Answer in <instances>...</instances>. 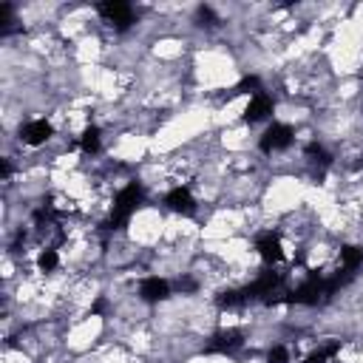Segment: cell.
Segmentation results:
<instances>
[{"label": "cell", "mask_w": 363, "mask_h": 363, "mask_svg": "<svg viewBox=\"0 0 363 363\" xmlns=\"http://www.w3.org/2000/svg\"><path fill=\"white\" fill-rule=\"evenodd\" d=\"M145 201V190H142V184L139 182H130V184H125L119 193H116V199H113V210H111V218H108V233H113V230H122L128 221H130V216L136 213V207Z\"/></svg>", "instance_id": "1"}, {"label": "cell", "mask_w": 363, "mask_h": 363, "mask_svg": "<svg viewBox=\"0 0 363 363\" xmlns=\"http://www.w3.org/2000/svg\"><path fill=\"white\" fill-rule=\"evenodd\" d=\"M292 139H295V133H292L289 125H284V122H272V125L261 133L258 147H261V153H278V150H286V147L292 145Z\"/></svg>", "instance_id": "2"}, {"label": "cell", "mask_w": 363, "mask_h": 363, "mask_svg": "<svg viewBox=\"0 0 363 363\" xmlns=\"http://www.w3.org/2000/svg\"><path fill=\"white\" fill-rule=\"evenodd\" d=\"M96 11H99L108 23H113L119 31H125V28L133 26V9H130L128 3H122V0H105V3L96 6Z\"/></svg>", "instance_id": "3"}, {"label": "cell", "mask_w": 363, "mask_h": 363, "mask_svg": "<svg viewBox=\"0 0 363 363\" xmlns=\"http://www.w3.org/2000/svg\"><path fill=\"white\" fill-rule=\"evenodd\" d=\"M275 111V102H272V96L269 94H255V96H250V102H247V108H244V122H250V125H255V122H264L269 113Z\"/></svg>", "instance_id": "4"}, {"label": "cell", "mask_w": 363, "mask_h": 363, "mask_svg": "<svg viewBox=\"0 0 363 363\" xmlns=\"http://www.w3.org/2000/svg\"><path fill=\"white\" fill-rule=\"evenodd\" d=\"M51 133H54V128H51L48 119H31V122H26V125L20 128V139H23L26 145H31V147L48 142Z\"/></svg>", "instance_id": "5"}, {"label": "cell", "mask_w": 363, "mask_h": 363, "mask_svg": "<svg viewBox=\"0 0 363 363\" xmlns=\"http://www.w3.org/2000/svg\"><path fill=\"white\" fill-rule=\"evenodd\" d=\"M255 250H258V255H261L267 264H278V261L284 258V250H281V235H278V233H272V230H267V233H261V235H258Z\"/></svg>", "instance_id": "6"}, {"label": "cell", "mask_w": 363, "mask_h": 363, "mask_svg": "<svg viewBox=\"0 0 363 363\" xmlns=\"http://www.w3.org/2000/svg\"><path fill=\"white\" fill-rule=\"evenodd\" d=\"M170 295V284L164 281V278H159V275H147L142 284H139V298L145 301V303H159V301H164Z\"/></svg>", "instance_id": "7"}, {"label": "cell", "mask_w": 363, "mask_h": 363, "mask_svg": "<svg viewBox=\"0 0 363 363\" xmlns=\"http://www.w3.org/2000/svg\"><path fill=\"white\" fill-rule=\"evenodd\" d=\"M164 204H167L173 213H179V216H193V213H196V199H193V193H190L187 187H173V190H167Z\"/></svg>", "instance_id": "8"}, {"label": "cell", "mask_w": 363, "mask_h": 363, "mask_svg": "<svg viewBox=\"0 0 363 363\" xmlns=\"http://www.w3.org/2000/svg\"><path fill=\"white\" fill-rule=\"evenodd\" d=\"M241 343H244V335L238 329H221L210 337L207 352H235Z\"/></svg>", "instance_id": "9"}, {"label": "cell", "mask_w": 363, "mask_h": 363, "mask_svg": "<svg viewBox=\"0 0 363 363\" xmlns=\"http://www.w3.org/2000/svg\"><path fill=\"white\" fill-rule=\"evenodd\" d=\"M363 264V250L360 247H343L340 250V272L354 275V269Z\"/></svg>", "instance_id": "10"}, {"label": "cell", "mask_w": 363, "mask_h": 363, "mask_svg": "<svg viewBox=\"0 0 363 363\" xmlns=\"http://www.w3.org/2000/svg\"><path fill=\"white\" fill-rule=\"evenodd\" d=\"M337 352H340V340H332V343H323V346H318L315 352H309L303 363H329Z\"/></svg>", "instance_id": "11"}, {"label": "cell", "mask_w": 363, "mask_h": 363, "mask_svg": "<svg viewBox=\"0 0 363 363\" xmlns=\"http://www.w3.org/2000/svg\"><path fill=\"white\" fill-rule=\"evenodd\" d=\"M216 303H218V309H238V306L247 303V298H244L241 289H224V292L216 298Z\"/></svg>", "instance_id": "12"}, {"label": "cell", "mask_w": 363, "mask_h": 363, "mask_svg": "<svg viewBox=\"0 0 363 363\" xmlns=\"http://www.w3.org/2000/svg\"><path fill=\"white\" fill-rule=\"evenodd\" d=\"M79 147H82L85 153H96V150H99V128L88 125V128L79 133Z\"/></svg>", "instance_id": "13"}, {"label": "cell", "mask_w": 363, "mask_h": 363, "mask_svg": "<svg viewBox=\"0 0 363 363\" xmlns=\"http://www.w3.org/2000/svg\"><path fill=\"white\" fill-rule=\"evenodd\" d=\"M233 96H238V94H250V96H255V94H261V77H255V74H250V77H244L233 91H230Z\"/></svg>", "instance_id": "14"}, {"label": "cell", "mask_w": 363, "mask_h": 363, "mask_svg": "<svg viewBox=\"0 0 363 363\" xmlns=\"http://www.w3.org/2000/svg\"><path fill=\"white\" fill-rule=\"evenodd\" d=\"M57 247H45V250H40V255H37V269L40 272H51L54 267H57Z\"/></svg>", "instance_id": "15"}, {"label": "cell", "mask_w": 363, "mask_h": 363, "mask_svg": "<svg viewBox=\"0 0 363 363\" xmlns=\"http://www.w3.org/2000/svg\"><path fill=\"white\" fill-rule=\"evenodd\" d=\"M303 153H306L312 162H318V164H329V162H332V156L326 153V147L318 145V142H309V145L303 147Z\"/></svg>", "instance_id": "16"}, {"label": "cell", "mask_w": 363, "mask_h": 363, "mask_svg": "<svg viewBox=\"0 0 363 363\" xmlns=\"http://www.w3.org/2000/svg\"><path fill=\"white\" fill-rule=\"evenodd\" d=\"M196 23H199V26H216L218 17H216V11H213L210 6H199V9H196Z\"/></svg>", "instance_id": "17"}, {"label": "cell", "mask_w": 363, "mask_h": 363, "mask_svg": "<svg viewBox=\"0 0 363 363\" xmlns=\"http://www.w3.org/2000/svg\"><path fill=\"white\" fill-rule=\"evenodd\" d=\"M267 363H289L286 346H272V349L267 352Z\"/></svg>", "instance_id": "18"}, {"label": "cell", "mask_w": 363, "mask_h": 363, "mask_svg": "<svg viewBox=\"0 0 363 363\" xmlns=\"http://www.w3.org/2000/svg\"><path fill=\"white\" fill-rule=\"evenodd\" d=\"M176 286H179L182 292H193V289H196V281L184 275V278H179V281H176Z\"/></svg>", "instance_id": "19"}, {"label": "cell", "mask_w": 363, "mask_h": 363, "mask_svg": "<svg viewBox=\"0 0 363 363\" xmlns=\"http://www.w3.org/2000/svg\"><path fill=\"white\" fill-rule=\"evenodd\" d=\"M105 309H108V301H105V298H96V301L91 303V315H102Z\"/></svg>", "instance_id": "20"}]
</instances>
